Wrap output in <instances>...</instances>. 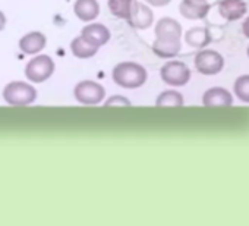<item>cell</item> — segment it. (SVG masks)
Returning <instances> with one entry per match:
<instances>
[{"mask_svg": "<svg viewBox=\"0 0 249 226\" xmlns=\"http://www.w3.org/2000/svg\"><path fill=\"white\" fill-rule=\"evenodd\" d=\"M114 84L126 90H137L147 82V69L137 62H119L111 72Z\"/></svg>", "mask_w": 249, "mask_h": 226, "instance_id": "1", "label": "cell"}, {"mask_svg": "<svg viewBox=\"0 0 249 226\" xmlns=\"http://www.w3.org/2000/svg\"><path fill=\"white\" fill-rule=\"evenodd\" d=\"M38 97L37 88L25 81H12L3 88V98L11 106H30Z\"/></svg>", "mask_w": 249, "mask_h": 226, "instance_id": "2", "label": "cell"}, {"mask_svg": "<svg viewBox=\"0 0 249 226\" xmlns=\"http://www.w3.org/2000/svg\"><path fill=\"white\" fill-rule=\"evenodd\" d=\"M56 65L49 55H36L25 66V76L30 82L41 84L54 74Z\"/></svg>", "mask_w": 249, "mask_h": 226, "instance_id": "3", "label": "cell"}, {"mask_svg": "<svg viewBox=\"0 0 249 226\" xmlns=\"http://www.w3.org/2000/svg\"><path fill=\"white\" fill-rule=\"evenodd\" d=\"M73 97L76 101L85 106H94L100 104L106 98V90L101 84L91 81V79H84L78 82L73 88Z\"/></svg>", "mask_w": 249, "mask_h": 226, "instance_id": "4", "label": "cell"}, {"mask_svg": "<svg viewBox=\"0 0 249 226\" xmlns=\"http://www.w3.org/2000/svg\"><path fill=\"white\" fill-rule=\"evenodd\" d=\"M161 81L172 87H183L191 79V69L185 62L170 60L166 62L160 69Z\"/></svg>", "mask_w": 249, "mask_h": 226, "instance_id": "5", "label": "cell"}, {"mask_svg": "<svg viewBox=\"0 0 249 226\" xmlns=\"http://www.w3.org/2000/svg\"><path fill=\"white\" fill-rule=\"evenodd\" d=\"M195 68L202 75H217L224 68V57L215 50L211 49H201L195 55Z\"/></svg>", "mask_w": 249, "mask_h": 226, "instance_id": "6", "label": "cell"}, {"mask_svg": "<svg viewBox=\"0 0 249 226\" xmlns=\"http://www.w3.org/2000/svg\"><path fill=\"white\" fill-rule=\"evenodd\" d=\"M126 21L135 30H148L153 25V22H154L153 9L147 3L138 2V0H134V5H132V9H131V15H129V18Z\"/></svg>", "mask_w": 249, "mask_h": 226, "instance_id": "7", "label": "cell"}, {"mask_svg": "<svg viewBox=\"0 0 249 226\" xmlns=\"http://www.w3.org/2000/svg\"><path fill=\"white\" fill-rule=\"evenodd\" d=\"M81 37L91 46L94 47H103L104 44H107L111 38V33L110 30L100 22H89L88 25H85L81 30Z\"/></svg>", "mask_w": 249, "mask_h": 226, "instance_id": "8", "label": "cell"}, {"mask_svg": "<svg viewBox=\"0 0 249 226\" xmlns=\"http://www.w3.org/2000/svg\"><path fill=\"white\" fill-rule=\"evenodd\" d=\"M210 3L208 0H182L179 5V12L183 18L196 21L204 19L210 12Z\"/></svg>", "mask_w": 249, "mask_h": 226, "instance_id": "9", "label": "cell"}, {"mask_svg": "<svg viewBox=\"0 0 249 226\" xmlns=\"http://www.w3.org/2000/svg\"><path fill=\"white\" fill-rule=\"evenodd\" d=\"M202 104L205 107H229L233 104V95L224 87H211L202 94Z\"/></svg>", "mask_w": 249, "mask_h": 226, "instance_id": "10", "label": "cell"}, {"mask_svg": "<svg viewBox=\"0 0 249 226\" xmlns=\"http://www.w3.org/2000/svg\"><path fill=\"white\" fill-rule=\"evenodd\" d=\"M182 33H183L182 25L176 19L169 17L159 19L154 27L156 38H161V40H180Z\"/></svg>", "mask_w": 249, "mask_h": 226, "instance_id": "11", "label": "cell"}, {"mask_svg": "<svg viewBox=\"0 0 249 226\" xmlns=\"http://www.w3.org/2000/svg\"><path fill=\"white\" fill-rule=\"evenodd\" d=\"M218 12L226 21L234 22L246 15L248 6L245 0H221L218 3Z\"/></svg>", "mask_w": 249, "mask_h": 226, "instance_id": "12", "label": "cell"}, {"mask_svg": "<svg viewBox=\"0 0 249 226\" xmlns=\"http://www.w3.org/2000/svg\"><path fill=\"white\" fill-rule=\"evenodd\" d=\"M46 44L47 38L40 31H31L19 40V49L25 55H38L41 50H44Z\"/></svg>", "mask_w": 249, "mask_h": 226, "instance_id": "13", "label": "cell"}, {"mask_svg": "<svg viewBox=\"0 0 249 226\" xmlns=\"http://www.w3.org/2000/svg\"><path fill=\"white\" fill-rule=\"evenodd\" d=\"M73 14L82 22H92L100 15V3L97 0H76L73 3Z\"/></svg>", "mask_w": 249, "mask_h": 226, "instance_id": "14", "label": "cell"}, {"mask_svg": "<svg viewBox=\"0 0 249 226\" xmlns=\"http://www.w3.org/2000/svg\"><path fill=\"white\" fill-rule=\"evenodd\" d=\"M182 50L180 40H161L156 38L153 43V53L161 59H173Z\"/></svg>", "mask_w": 249, "mask_h": 226, "instance_id": "15", "label": "cell"}, {"mask_svg": "<svg viewBox=\"0 0 249 226\" xmlns=\"http://www.w3.org/2000/svg\"><path fill=\"white\" fill-rule=\"evenodd\" d=\"M211 33L207 27H192L185 33V41L194 49H204L211 43Z\"/></svg>", "mask_w": 249, "mask_h": 226, "instance_id": "16", "label": "cell"}, {"mask_svg": "<svg viewBox=\"0 0 249 226\" xmlns=\"http://www.w3.org/2000/svg\"><path fill=\"white\" fill-rule=\"evenodd\" d=\"M71 52L78 59H89V57H92V56H95L98 53V47H94V46L88 44L79 36V37H75L71 41Z\"/></svg>", "mask_w": 249, "mask_h": 226, "instance_id": "17", "label": "cell"}, {"mask_svg": "<svg viewBox=\"0 0 249 226\" xmlns=\"http://www.w3.org/2000/svg\"><path fill=\"white\" fill-rule=\"evenodd\" d=\"M185 104V98L182 93L178 90H166L160 93L156 98L157 107H182Z\"/></svg>", "mask_w": 249, "mask_h": 226, "instance_id": "18", "label": "cell"}, {"mask_svg": "<svg viewBox=\"0 0 249 226\" xmlns=\"http://www.w3.org/2000/svg\"><path fill=\"white\" fill-rule=\"evenodd\" d=\"M134 5V0H107V6L110 14L114 18L126 21L131 15V9Z\"/></svg>", "mask_w": 249, "mask_h": 226, "instance_id": "19", "label": "cell"}, {"mask_svg": "<svg viewBox=\"0 0 249 226\" xmlns=\"http://www.w3.org/2000/svg\"><path fill=\"white\" fill-rule=\"evenodd\" d=\"M233 90L240 101L249 103V74L237 76L233 84Z\"/></svg>", "mask_w": 249, "mask_h": 226, "instance_id": "20", "label": "cell"}, {"mask_svg": "<svg viewBox=\"0 0 249 226\" xmlns=\"http://www.w3.org/2000/svg\"><path fill=\"white\" fill-rule=\"evenodd\" d=\"M104 106H119V107H126V106H132V101L129 98H126L124 95H111L104 101Z\"/></svg>", "mask_w": 249, "mask_h": 226, "instance_id": "21", "label": "cell"}, {"mask_svg": "<svg viewBox=\"0 0 249 226\" xmlns=\"http://www.w3.org/2000/svg\"><path fill=\"white\" fill-rule=\"evenodd\" d=\"M144 2L150 6H154V8H163V6H167L172 0H144Z\"/></svg>", "mask_w": 249, "mask_h": 226, "instance_id": "22", "label": "cell"}, {"mask_svg": "<svg viewBox=\"0 0 249 226\" xmlns=\"http://www.w3.org/2000/svg\"><path fill=\"white\" fill-rule=\"evenodd\" d=\"M242 33L246 38H249V17H246L245 21L242 22Z\"/></svg>", "mask_w": 249, "mask_h": 226, "instance_id": "23", "label": "cell"}, {"mask_svg": "<svg viewBox=\"0 0 249 226\" xmlns=\"http://www.w3.org/2000/svg\"><path fill=\"white\" fill-rule=\"evenodd\" d=\"M5 27H6V15L0 11V31H3Z\"/></svg>", "mask_w": 249, "mask_h": 226, "instance_id": "24", "label": "cell"}, {"mask_svg": "<svg viewBox=\"0 0 249 226\" xmlns=\"http://www.w3.org/2000/svg\"><path fill=\"white\" fill-rule=\"evenodd\" d=\"M246 55H248V57H249V46H248V50H246Z\"/></svg>", "mask_w": 249, "mask_h": 226, "instance_id": "25", "label": "cell"}]
</instances>
